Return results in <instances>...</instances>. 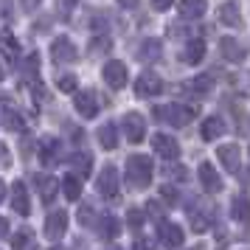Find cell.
I'll return each instance as SVG.
<instances>
[{
    "label": "cell",
    "instance_id": "obj_34",
    "mask_svg": "<svg viewBox=\"0 0 250 250\" xmlns=\"http://www.w3.org/2000/svg\"><path fill=\"white\" fill-rule=\"evenodd\" d=\"M126 225L132 228V230H141V228H144V211L129 208V211H126Z\"/></svg>",
    "mask_w": 250,
    "mask_h": 250
},
{
    "label": "cell",
    "instance_id": "obj_30",
    "mask_svg": "<svg viewBox=\"0 0 250 250\" xmlns=\"http://www.w3.org/2000/svg\"><path fill=\"white\" fill-rule=\"evenodd\" d=\"M70 166L79 171V174H90V169H93V158H90V152H73L70 155Z\"/></svg>",
    "mask_w": 250,
    "mask_h": 250
},
{
    "label": "cell",
    "instance_id": "obj_20",
    "mask_svg": "<svg viewBox=\"0 0 250 250\" xmlns=\"http://www.w3.org/2000/svg\"><path fill=\"white\" fill-rule=\"evenodd\" d=\"M183 87H186V93H191V96H197V99H205V96L214 93V79H211L208 73H203V76H197V79L186 82Z\"/></svg>",
    "mask_w": 250,
    "mask_h": 250
},
{
    "label": "cell",
    "instance_id": "obj_42",
    "mask_svg": "<svg viewBox=\"0 0 250 250\" xmlns=\"http://www.w3.org/2000/svg\"><path fill=\"white\" fill-rule=\"evenodd\" d=\"M171 3H174V0H152V9H155V12H166Z\"/></svg>",
    "mask_w": 250,
    "mask_h": 250
},
{
    "label": "cell",
    "instance_id": "obj_49",
    "mask_svg": "<svg viewBox=\"0 0 250 250\" xmlns=\"http://www.w3.org/2000/svg\"><path fill=\"white\" fill-rule=\"evenodd\" d=\"M0 79H3V68H0Z\"/></svg>",
    "mask_w": 250,
    "mask_h": 250
},
{
    "label": "cell",
    "instance_id": "obj_25",
    "mask_svg": "<svg viewBox=\"0 0 250 250\" xmlns=\"http://www.w3.org/2000/svg\"><path fill=\"white\" fill-rule=\"evenodd\" d=\"M205 57V42L203 40H191L188 45L183 48V54H180V59L186 62V65H200V59Z\"/></svg>",
    "mask_w": 250,
    "mask_h": 250
},
{
    "label": "cell",
    "instance_id": "obj_32",
    "mask_svg": "<svg viewBox=\"0 0 250 250\" xmlns=\"http://www.w3.org/2000/svg\"><path fill=\"white\" fill-rule=\"evenodd\" d=\"M0 51H3V54H6L9 59H14L17 54H20V45H17V40H14L9 31H3V34H0Z\"/></svg>",
    "mask_w": 250,
    "mask_h": 250
},
{
    "label": "cell",
    "instance_id": "obj_47",
    "mask_svg": "<svg viewBox=\"0 0 250 250\" xmlns=\"http://www.w3.org/2000/svg\"><path fill=\"white\" fill-rule=\"evenodd\" d=\"M3 200H6V183L0 180V203H3Z\"/></svg>",
    "mask_w": 250,
    "mask_h": 250
},
{
    "label": "cell",
    "instance_id": "obj_16",
    "mask_svg": "<svg viewBox=\"0 0 250 250\" xmlns=\"http://www.w3.org/2000/svg\"><path fill=\"white\" fill-rule=\"evenodd\" d=\"M200 183H203V188L208 194L222 191V177H219V171H216L211 163H200Z\"/></svg>",
    "mask_w": 250,
    "mask_h": 250
},
{
    "label": "cell",
    "instance_id": "obj_29",
    "mask_svg": "<svg viewBox=\"0 0 250 250\" xmlns=\"http://www.w3.org/2000/svg\"><path fill=\"white\" fill-rule=\"evenodd\" d=\"M99 233H102L104 239H115L118 233H121V225H118V219H115L113 214H107V216H99Z\"/></svg>",
    "mask_w": 250,
    "mask_h": 250
},
{
    "label": "cell",
    "instance_id": "obj_23",
    "mask_svg": "<svg viewBox=\"0 0 250 250\" xmlns=\"http://www.w3.org/2000/svg\"><path fill=\"white\" fill-rule=\"evenodd\" d=\"M230 216H233L236 222H242V225L250 222V200L245 194H236V197H233V203H230Z\"/></svg>",
    "mask_w": 250,
    "mask_h": 250
},
{
    "label": "cell",
    "instance_id": "obj_9",
    "mask_svg": "<svg viewBox=\"0 0 250 250\" xmlns=\"http://www.w3.org/2000/svg\"><path fill=\"white\" fill-rule=\"evenodd\" d=\"M73 107L79 110V115H84V118H96L99 115V96H96V90H79L76 96H73Z\"/></svg>",
    "mask_w": 250,
    "mask_h": 250
},
{
    "label": "cell",
    "instance_id": "obj_48",
    "mask_svg": "<svg viewBox=\"0 0 250 250\" xmlns=\"http://www.w3.org/2000/svg\"><path fill=\"white\" fill-rule=\"evenodd\" d=\"M107 250H121V248H118V245H110V248H107Z\"/></svg>",
    "mask_w": 250,
    "mask_h": 250
},
{
    "label": "cell",
    "instance_id": "obj_27",
    "mask_svg": "<svg viewBox=\"0 0 250 250\" xmlns=\"http://www.w3.org/2000/svg\"><path fill=\"white\" fill-rule=\"evenodd\" d=\"M99 144L104 149H115L118 146V129H115L113 121H107V124L99 126Z\"/></svg>",
    "mask_w": 250,
    "mask_h": 250
},
{
    "label": "cell",
    "instance_id": "obj_50",
    "mask_svg": "<svg viewBox=\"0 0 250 250\" xmlns=\"http://www.w3.org/2000/svg\"><path fill=\"white\" fill-rule=\"evenodd\" d=\"M191 250H203V248H191Z\"/></svg>",
    "mask_w": 250,
    "mask_h": 250
},
{
    "label": "cell",
    "instance_id": "obj_8",
    "mask_svg": "<svg viewBox=\"0 0 250 250\" xmlns=\"http://www.w3.org/2000/svg\"><path fill=\"white\" fill-rule=\"evenodd\" d=\"M126 76H129V73H126V65L121 62V59H110V62L102 68V79L107 82L113 90H121V87H124Z\"/></svg>",
    "mask_w": 250,
    "mask_h": 250
},
{
    "label": "cell",
    "instance_id": "obj_5",
    "mask_svg": "<svg viewBox=\"0 0 250 250\" xmlns=\"http://www.w3.org/2000/svg\"><path fill=\"white\" fill-rule=\"evenodd\" d=\"M62 155H65V146H62V141L57 135H45L40 141V155L37 158L42 160V166H57Z\"/></svg>",
    "mask_w": 250,
    "mask_h": 250
},
{
    "label": "cell",
    "instance_id": "obj_35",
    "mask_svg": "<svg viewBox=\"0 0 250 250\" xmlns=\"http://www.w3.org/2000/svg\"><path fill=\"white\" fill-rule=\"evenodd\" d=\"M57 84H59V90H62V93H73L79 82H76V76H73V73H65V76H59Z\"/></svg>",
    "mask_w": 250,
    "mask_h": 250
},
{
    "label": "cell",
    "instance_id": "obj_37",
    "mask_svg": "<svg viewBox=\"0 0 250 250\" xmlns=\"http://www.w3.org/2000/svg\"><path fill=\"white\" fill-rule=\"evenodd\" d=\"M160 197H163L169 205H177V203H180V197H177V191H174L171 186H163V188H160Z\"/></svg>",
    "mask_w": 250,
    "mask_h": 250
},
{
    "label": "cell",
    "instance_id": "obj_7",
    "mask_svg": "<svg viewBox=\"0 0 250 250\" xmlns=\"http://www.w3.org/2000/svg\"><path fill=\"white\" fill-rule=\"evenodd\" d=\"M158 239H160V245H163V248L177 250V248H183L186 233H183L180 225H174V222H169V219H163V222L158 225Z\"/></svg>",
    "mask_w": 250,
    "mask_h": 250
},
{
    "label": "cell",
    "instance_id": "obj_40",
    "mask_svg": "<svg viewBox=\"0 0 250 250\" xmlns=\"http://www.w3.org/2000/svg\"><path fill=\"white\" fill-rule=\"evenodd\" d=\"M132 250H158V248H155V242H149V239H138L135 245H132Z\"/></svg>",
    "mask_w": 250,
    "mask_h": 250
},
{
    "label": "cell",
    "instance_id": "obj_2",
    "mask_svg": "<svg viewBox=\"0 0 250 250\" xmlns=\"http://www.w3.org/2000/svg\"><path fill=\"white\" fill-rule=\"evenodd\" d=\"M152 115H155L158 121H163V124H169V126H186V124L194 121L197 110L188 107V104H160V107L152 110Z\"/></svg>",
    "mask_w": 250,
    "mask_h": 250
},
{
    "label": "cell",
    "instance_id": "obj_33",
    "mask_svg": "<svg viewBox=\"0 0 250 250\" xmlns=\"http://www.w3.org/2000/svg\"><path fill=\"white\" fill-rule=\"evenodd\" d=\"M79 222L84 228H87V225H90V228L99 225V214H96V208H93V205H82V208H79Z\"/></svg>",
    "mask_w": 250,
    "mask_h": 250
},
{
    "label": "cell",
    "instance_id": "obj_51",
    "mask_svg": "<svg viewBox=\"0 0 250 250\" xmlns=\"http://www.w3.org/2000/svg\"><path fill=\"white\" fill-rule=\"evenodd\" d=\"M57 250H62V248H57Z\"/></svg>",
    "mask_w": 250,
    "mask_h": 250
},
{
    "label": "cell",
    "instance_id": "obj_3",
    "mask_svg": "<svg viewBox=\"0 0 250 250\" xmlns=\"http://www.w3.org/2000/svg\"><path fill=\"white\" fill-rule=\"evenodd\" d=\"M188 222L197 233H205L208 228L214 225V208L205 203V200H194L188 205Z\"/></svg>",
    "mask_w": 250,
    "mask_h": 250
},
{
    "label": "cell",
    "instance_id": "obj_1",
    "mask_svg": "<svg viewBox=\"0 0 250 250\" xmlns=\"http://www.w3.org/2000/svg\"><path fill=\"white\" fill-rule=\"evenodd\" d=\"M126 183L135 191H144L152 183V158L149 155H129L126 158Z\"/></svg>",
    "mask_w": 250,
    "mask_h": 250
},
{
    "label": "cell",
    "instance_id": "obj_31",
    "mask_svg": "<svg viewBox=\"0 0 250 250\" xmlns=\"http://www.w3.org/2000/svg\"><path fill=\"white\" fill-rule=\"evenodd\" d=\"M31 245H34L31 228H20V230L12 236V250H31Z\"/></svg>",
    "mask_w": 250,
    "mask_h": 250
},
{
    "label": "cell",
    "instance_id": "obj_17",
    "mask_svg": "<svg viewBox=\"0 0 250 250\" xmlns=\"http://www.w3.org/2000/svg\"><path fill=\"white\" fill-rule=\"evenodd\" d=\"M12 208L17 211L20 216H28L31 214V200H28V188H25V183H14L12 186Z\"/></svg>",
    "mask_w": 250,
    "mask_h": 250
},
{
    "label": "cell",
    "instance_id": "obj_4",
    "mask_svg": "<svg viewBox=\"0 0 250 250\" xmlns=\"http://www.w3.org/2000/svg\"><path fill=\"white\" fill-rule=\"evenodd\" d=\"M163 93V79H160L155 70H146L135 79V96L138 99H155Z\"/></svg>",
    "mask_w": 250,
    "mask_h": 250
},
{
    "label": "cell",
    "instance_id": "obj_36",
    "mask_svg": "<svg viewBox=\"0 0 250 250\" xmlns=\"http://www.w3.org/2000/svg\"><path fill=\"white\" fill-rule=\"evenodd\" d=\"M37 62H40L37 54H31V57L23 62V73H25V76H37Z\"/></svg>",
    "mask_w": 250,
    "mask_h": 250
},
{
    "label": "cell",
    "instance_id": "obj_43",
    "mask_svg": "<svg viewBox=\"0 0 250 250\" xmlns=\"http://www.w3.org/2000/svg\"><path fill=\"white\" fill-rule=\"evenodd\" d=\"M149 214H152V216H160V214H163V205L152 200V203H149Z\"/></svg>",
    "mask_w": 250,
    "mask_h": 250
},
{
    "label": "cell",
    "instance_id": "obj_38",
    "mask_svg": "<svg viewBox=\"0 0 250 250\" xmlns=\"http://www.w3.org/2000/svg\"><path fill=\"white\" fill-rule=\"evenodd\" d=\"M166 174H169V177H171V180H188V169H186V166H177V169H169V171H166Z\"/></svg>",
    "mask_w": 250,
    "mask_h": 250
},
{
    "label": "cell",
    "instance_id": "obj_41",
    "mask_svg": "<svg viewBox=\"0 0 250 250\" xmlns=\"http://www.w3.org/2000/svg\"><path fill=\"white\" fill-rule=\"evenodd\" d=\"M40 3H42V0H20V6H23V12H37V6H40Z\"/></svg>",
    "mask_w": 250,
    "mask_h": 250
},
{
    "label": "cell",
    "instance_id": "obj_15",
    "mask_svg": "<svg viewBox=\"0 0 250 250\" xmlns=\"http://www.w3.org/2000/svg\"><path fill=\"white\" fill-rule=\"evenodd\" d=\"M216 158H219V163H222L230 174H236L239 166H242V152H239L236 144H225V146H219Z\"/></svg>",
    "mask_w": 250,
    "mask_h": 250
},
{
    "label": "cell",
    "instance_id": "obj_39",
    "mask_svg": "<svg viewBox=\"0 0 250 250\" xmlns=\"http://www.w3.org/2000/svg\"><path fill=\"white\" fill-rule=\"evenodd\" d=\"M236 84L242 93H248L250 96V73H242V76H236Z\"/></svg>",
    "mask_w": 250,
    "mask_h": 250
},
{
    "label": "cell",
    "instance_id": "obj_26",
    "mask_svg": "<svg viewBox=\"0 0 250 250\" xmlns=\"http://www.w3.org/2000/svg\"><path fill=\"white\" fill-rule=\"evenodd\" d=\"M160 54H163V45H160L158 40H144L135 51V57L141 59V62H155Z\"/></svg>",
    "mask_w": 250,
    "mask_h": 250
},
{
    "label": "cell",
    "instance_id": "obj_22",
    "mask_svg": "<svg viewBox=\"0 0 250 250\" xmlns=\"http://www.w3.org/2000/svg\"><path fill=\"white\" fill-rule=\"evenodd\" d=\"M225 132V121L219 118V115H211V118H205L203 126H200V135L203 141H216V138Z\"/></svg>",
    "mask_w": 250,
    "mask_h": 250
},
{
    "label": "cell",
    "instance_id": "obj_12",
    "mask_svg": "<svg viewBox=\"0 0 250 250\" xmlns=\"http://www.w3.org/2000/svg\"><path fill=\"white\" fill-rule=\"evenodd\" d=\"M65 230H68V214L65 211H51L45 219V236L51 242H59L65 236Z\"/></svg>",
    "mask_w": 250,
    "mask_h": 250
},
{
    "label": "cell",
    "instance_id": "obj_11",
    "mask_svg": "<svg viewBox=\"0 0 250 250\" xmlns=\"http://www.w3.org/2000/svg\"><path fill=\"white\" fill-rule=\"evenodd\" d=\"M152 149H155V155L166 160H174L180 155V146H177V141L169 135V132H158V135L152 138Z\"/></svg>",
    "mask_w": 250,
    "mask_h": 250
},
{
    "label": "cell",
    "instance_id": "obj_13",
    "mask_svg": "<svg viewBox=\"0 0 250 250\" xmlns=\"http://www.w3.org/2000/svg\"><path fill=\"white\" fill-rule=\"evenodd\" d=\"M51 57L62 65V62H76L79 51H76V45L70 42L68 37H59V40H54V42H51Z\"/></svg>",
    "mask_w": 250,
    "mask_h": 250
},
{
    "label": "cell",
    "instance_id": "obj_44",
    "mask_svg": "<svg viewBox=\"0 0 250 250\" xmlns=\"http://www.w3.org/2000/svg\"><path fill=\"white\" fill-rule=\"evenodd\" d=\"M3 236H9V219L6 216H0V239Z\"/></svg>",
    "mask_w": 250,
    "mask_h": 250
},
{
    "label": "cell",
    "instance_id": "obj_24",
    "mask_svg": "<svg viewBox=\"0 0 250 250\" xmlns=\"http://www.w3.org/2000/svg\"><path fill=\"white\" fill-rule=\"evenodd\" d=\"M0 121H3L6 129H12V132H23V126H25L23 115H20L17 107H3V110H0Z\"/></svg>",
    "mask_w": 250,
    "mask_h": 250
},
{
    "label": "cell",
    "instance_id": "obj_6",
    "mask_svg": "<svg viewBox=\"0 0 250 250\" xmlns=\"http://www.w3.org/2000/svg\"><path fill=\"white\" fill-rule=\"evenodd\" d=\"M96 188L107 200H118V169L115 166H104L96 177Z\"/></svg>",
    "mask_w": 250,
    "mask_h": 250
},
{
    "label": "cell",
    "instance_id": "obj_18",
    "mask_svg": "<svg viewBox=\"0 0 250 250\" xmlns=\"http://www.w3.org/2000/svg\"><path fill=\"white\" fill-rule=\"evenodd\" d=\"M34 183H37V191H40V197H42V203H51V200L57 197L59 186H62L54 174H37Z\"/></svg>",
    "mask_w": 250,
    "mask_h": 250
},
{
    "label": "cell",
    "instance_id": "obj_21",
    "mask_svg": "<svg viewBox=\"0 0 250 250\" xmlns=\"http://www.w3.org/2000/svg\"><path fill=\"white\" fill-rule=\"evenodd\" d=\"M177 12H180L183 20H200L205 12H208V3L205 0H180V6H177Z\"/></svg>",
    "mask_w": 250,
    "mask_h": 250
},
{
    "label": "cell",
    "instance_id": "obj_28",
    "mask_svg": "<svg viewBox=\"0 0 250 250\" xmlns=\"http://www.w3.org/2000/svg\"><path fill=\"white\" fill-rule=\"evenodd\" d=\"M65 191V200H79L82 197V177L79 174H65V180L59 186Z\"/></svg>",
    "mask_w": 250,
    "mask_h": 250
},
{
    "label": "cell",
    "instance_id": "obj_46",
    "mask_svg": "<svg viewBox=\"0 0 250 250\" xmlns=\"http://www.w3.org/2000/svg\"><path fill=\"white\" fill-rule=\"evenodd\" d=\"M118 6H124V9H135L138 0H118Z\"/></svg>",
    "mask_w": 250,
    "mask_h": 250
},
{
    "label": "cell",
    "instance_id": "obj_19",
    "mask_svg": "<svg viewBox=\"0 0 250 250\" xmlns=\"http://www.w3.org/2000/svg\"><path fill=\"white\" fill-rule=\"evenodd\" d=\"M216 14H219V23L228 25V28H239L242 25V9H239V3H233V0L222 3Z\"/></svg>",
    "mask_w": 250,
    "mask_h": 250
},
{
    "label": "cell",
    "instance_id": "obj_14",
    "mask_svg": "<svg viewBox=\"0 0 250 250\" xmlns=\"http://www.w3.org/2000/svg\"><path fill=\"white\" fill-rule=\"evenodd\" d=\"M124 132H126V138L132 141V144H141L144 138H146V124H144V118L138 113H126L124 115Z\"/></svg>",
    "mask_w": 250,
    "mask_h": 250
},
{
    "label": "cell",
    "instance_id": "obj_45",
    "mask_svg": "<svg viewBox=\"0 0 250 250\" xmlns=\"http://www.w3.org/2000/svg\"><path fill=\"white\" fill-rule=\"evenodd\" d=\"M73 3H76V0H59V12H65V14H68L70 9H73Z\"/></svg>",
    "mask_w": 250,
    "mask_h": 250
},
{
    "label": "cell",
    "instance_id": "obj_10",
    "mask_svg": "<svg viewBox=\"0 0 250 250\" xmlns=\"http://www.w3.org/2000/svg\"><path fill=\"white\" fill-rule=\"evenodd\" d=\"M219 54H222V59L239 65V62H245V57H248V48H245V42H239L233 37H222L219 40Z\"/></svg>",
    "mask_w": 250,
    "mask_h": 250
}]
</instances>
